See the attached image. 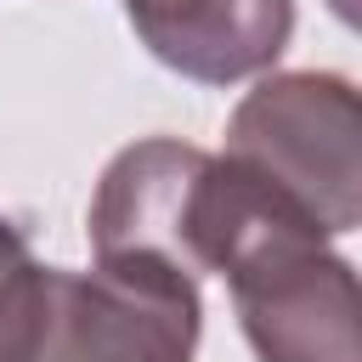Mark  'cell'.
Returning <instances> with one entry per match:
<instances>
[{
  "instance_id": "7a4b0ae2",
  "label": "cell",
  "mask_w": 362,
  "mask_h": 362,
  "mask_svg": "<svg viewBox=\"0 0 362 362\" xmlns=\"http://www.w3.org/2000/svg\"><path fill=\"white\" fill-rule=\"evenodd\" d=\"M226 158L294 198L328 238L362 221V107L345 74H266L226 119Z\"/></svg>"
},
{
  "instance_id": "6da1fadb",
  "label": "cell",
  "mask_w": 362,
  "mask_h": 362,
  "mask_svg": "<svg viewBox=\"0 0 362 362\" xmlns=\"http://www.w3.org/2000/svg\"><path fill=\"white\" fill-rule=\"evenodd\" d=\"M192 266L226 277L260 362H362L351 260L294 198L226 153H209L192 198Z\"/></svg>"
},
{
  "instance_id": "3957f363",
  "label": "cell",
  "mask_w": 362,
  "mask_h": 362,
  "mask_svg": "<svg viewBox=\"0 0 362 362\" xmlns=\"http://www.w3.org/2000/svg\"><path fill=\"white\" fill-rule=\"evenodd\" d=\"M198 283L158 260L45 266V300L23 362H192Z\"/></svg>"
},
{
  "instance_id": "277c9868",
  "label": "cell",
  "mask_w": 362,
  "mask_h": 362,
  "mask_svg": "<svg viewBox=\"0 0 362 362\" xmlns=\"http://www.w3.org/2000/svg\"><path fill=\"white\" fill-rule=\"evenodd\" d=\"M209 153L175 136L130 141L107 158L85 232L96 260H158L198 283L192 266V198Z\"/></svg>"
},
{
  "instance_id": "8992f818",
  "label": "cell",
  "mask_w": 362,
  "mask_h": 362,
  "mask_svg": "<svg viewBox=\"0 0 362 362\" xmlns=\"http://www.w3.org/2000/svg\"><path fill=\"white\" fill-rule=\"evenodd\" d=\"M45 300V266L34 260L28 238L0 215V362H23Z\"/></svg>"
},
{
  "instance_id": "5b68a950",
  "label": "cell",
  "mask_w": 362,
  "mask_h": 362,
  "mask_svg": "<svg viewBox=\"0 0 362 362\" xmlns=\"http://www.w3.org/2000/svg\"><path fill=\"white\" fill-rule=\"evenodd\" d=\"M124 17L164 68L198 85L266 74L294 34V0H124Z\"/></svg>"
}]
</instances>
